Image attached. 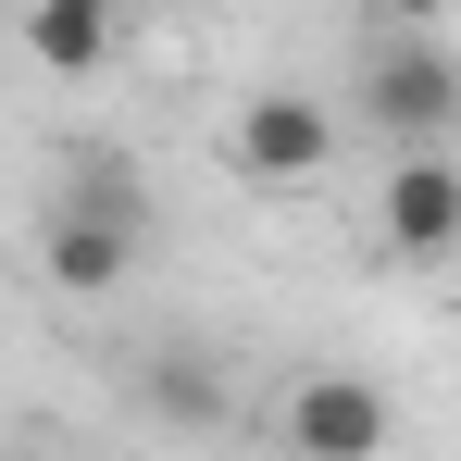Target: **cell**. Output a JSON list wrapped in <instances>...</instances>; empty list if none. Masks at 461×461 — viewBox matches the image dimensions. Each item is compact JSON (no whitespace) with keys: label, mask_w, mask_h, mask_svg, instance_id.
Returning <instances> with one entry per match:
<instances>
[{"label":"cell","mask_w":461,"mask_h":461,"mask_svg":"<svg viewBox=\"0 0 461 461\" xmlns=\"http://www.w3.org/2000/svg\"><path fill=\"white\" fill-rule=\"evenodd\" d=\"M138 249H150V212H138L125 162H76V175L50 187V225H38V275H50L63 300H113V287L138 275Z\"/></svg>","instance_id":"obj_1"},{"label":"cell","mask_w":461,"mask_h":461,"mask_svg":"<svg viewBox=\"0 0 461 461\" xmlns=\"http://www.w3.org/2000/svg\"><path fill=\"white\" fill-rule=\"evenodd\" d=\"M362 113H375V125H399L411 150H437V138H449V113H461L449 38H424V25H411V38H386L375 63H362Z\"/></svg>","instance_id":"obj_2"},{"label":"cell","mask_w":461,"mask_h":461,"mask_svg":"<svg viewBox=\"0 0 461 461\" xmlns=\"http://www.w3.org/2000/svg\"><path fill=\"white\" fill-rule=\"evenodd\" d=\"M225 150H237V175H262V187H300V175L337 162V113H324L312 87H262V100H237Z\"/></svg>","instance_id":"obj_3"},{"label":"cell","mask_w":461,"mask_h":461,"mask_svg":"<svg viewBox=\"0 0 461 461\" xmlns=\"http://www.w3.org/2000/svg\"><path fill=\"white\" fill-rule=\"evenodd\" d=\"M399 411H386L375 375H300L287 386V449L300 461H386Z\"/></svg>","instance_id":"obj_4"},{"label":"cell","mask_w":461,"mask_h":461,"mask_svg":"<svg viewBox=\"0 0 461 461\" xmlns=\"http://www.w3.org/2000/svg\"><path fill=\"white\" fill-rule=\"evenodd\" d=\"M386 249L399 262H449L461 249V162L449 150H411L386 175Z\"/></svg>","instance_id":"obj_5"},{"label":"cell","mask_w":461,"mask_h":461,"mask_svg":"<svg viewBox=\"0 0 461 461\" xmlns=\"http://www.w3.org/2000/svg\"><path fill=\"white\" fill-rule=\"evenodd\" d=\"M25 50H38L50 76H100V63H113V13H100V0H38V13H25Z\"/></svg>","instance_id":"obj_6"},{"label":"cell","mask_w":461,"mask_h":461,"mask_svg":"<svg viewBox=\"0 0 461 461\" xmlns=\"http://www.w3.org/2000/svg\"><path fill=\"white\" fill-rule=\"evenodd\" d=\"M150 411H175V424H212L225 399H212V375H200V362H150Z\"/></svg>","instance_id":"obj_7"}]
</instances>
